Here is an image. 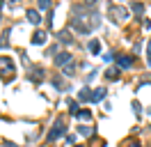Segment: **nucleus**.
I'll use <instances>...</instances> for the list:
<instances>
[{
  "label": "nucleus",
  "mask_w": 151,
  "mask_h": 147,
  "mask_svg": "<svg viewBox=\"0 0 151 147\" xmlns=\"http://www.w3.org/2000/svg\"><path fill=\"white\" fill-rule=\"evenodd\" d=\"M2 71H7V74H9V78L14 81L16 69H14V62H12L9 57H0V76H2Z\"/></svg>",
  "instance_id": "nucleus-2"
},
{
  "label": "nucleus",
  "mask_w": 151,
  "mask_h": 147,
  "mask_svg": "<svg viewBox=\"0 0 151 147\" xmlns=\"http://www.w3.org/2000/svg\"><path fill=\"white\" fill-rule=\"evenodd\" d=\"M147 55H151V41L147 44Z\"/></svg>",
  "instance_id": "nucleus-24"
},
{
  "label": "nucleus",
  "mask_w": 151,
  "mask_h": 147,
  "mask_svg": "<svg viewBox=\"0 0 151 147\" xmlns=\"http://www.w3.org/2000/svg\"><path fill=\"white\" fill-rule=\"evenodd\" d=\"M76 117H80V119H92V113H89V110H85V108H80V113H78Z\"/></svg>",
  "instance_id": "nucleus-15"
},
{
  "label": "nucleus",
  "mask_w": 151,
  "mask_h": 147,
  "mask_svg": "<svg viewBox=\"0 0 151 147\" xmlns=\"http://www.w3.org/2000/svg\"><path fill=\"white\" fill-rule=\"evenodd\" d=\"M44 74H46V71H44L41 67H32V71H30V81H35V83L44 81Z\"/></svg>",
  "instance_id": "nucleus-8"
},
{
  "label": "nucleus",
  "mask_w": 151,
  "mask_h": 147,
  "mask_svg": "<svg viewBox=\"0 0 151 147\" xmlns=\"http://www.w3.org/2000/svg\"><path fill=\"white\" fill-rule=\"evenodd\" d=\"M69 113H71V115H78V113H80V106H78L76 101H69Z\"/></svg>",
  "instance_id": "nucleus-14"
},
{
  "label": "nucleus",
  "mask_w": 151,
  "mask_h": 147,
  "mask_svg": "<svg viewBox=\"0 0 151 147\" xmlns=\"http://www.w3.org/2000/svg\"><path fill=\"white\" fill-rule=\"evenodd\" d=\"M105 94H108V92H105V87H99V90H94V94H92V101H103L105 99Z\"/></svg>",
  "instance_id": "nucleus-12"
},
{
  "label": "nucleus",
  "mask_w": 151,
  "mask_h": 147,
  "mask_svg": "<svg viewBox=\"0 0 151 147\" xmlns=\"http://www.w3.org/2000/svg\"><path fill=\"white\" fill-rule=\"evenodd\" d=\"M92 94H94V92L89 90V87H83V90L78 92V99L80 101H92Z\"/></svg>",
  "instance_id": "nucleus-11"
},
{
  "label": "nucleus",
  "mask_w": 151,
  "mask_h": 147,
  "mask_svg": "<svg viewBox=\"0 0 151 147\" xmlns=\"http://www.w3.org/2000/svg\"><path fill=\"white\" fill-rule=\"evenodd\" d=\"M76 147H87V145H76Z\"/></svg>",
  "instance_id": "nucleus-27"
},
{
  "label": "nucleus",
  "mask_w": 151,
  "mask_h": 147,
  "mask_svg": "<svg viewBox=\"0 0 151 147\" xmlns=\"http://www.w3.org/2000/svg\"><path fill=\"white\" fill-rule=\"evenodd\" d=\"M64 131H66V127H64V119H57L55 124H53V129L48 131L46 140H48V143H53V140H57V138H62V136H64Z\"/></svg>",
  "instance_id": "nucleus-1"
},
{
  "label": "nucleus",
  "mask_w": 151,
  "mask_h": 147,
  "mask_svg": "<svg viewBox=\"0 0 151 147\" xmlns=\"http://www.w3.org/2000/svg\"><path fill=\"white\" fill-rule=\"evenodd\" d=\"M131 7H133V12H135V14H142V12H144V5H142V2H133Z\"/></svg>",
  "instance_id": "nucleus-17"
},
{
  "label": "nucleus",
  "mask_w": 151,
  "mask_h": 147,
  "mask_svg": "<svg viewBox=\"0 0 151 147\" xmlns=\"http://www.w3.org/2000/svg\"><path fill=\"white\" fill-rule=\"evenodd\" d=\"M149 129H151V127H149Z\"/></svg>",
  "instance_id": "nucleus-28"
},
{
  "label": "nucleus",
  "mask_w": 151,
  "mask_h": 147,
  "mask_svg": "<svg viewBox=\"0 0 151 147\" xmlns=\"http://www.w3.org/2000/svg\"><path fill=\"white\" fill-rule=\"evenodd\" d=\"M73 71H76V64H73V62H69V64L64 67V76H73Z\"/></svg>",
  "instance_id": "nucleus-16"
},
{
  "label": "nucleus",
  "mask_w": 151,
  "mask_h": 147,
  "mask_svg": "<svg viewBox=\"0 0 151 147\" xmlns=\"http://www.w3.org/2000/svg\"><path fill=\"white\" fill-rule=\"evenodd\" d=\"M87 48H89V53H92V55H99V53H101V41H99V39H92Z\"/></svg>",
  "instance_id": "nucleus-10"
},
{
  "label": "nucleus",
  "mask_w": 151,
  "mask_h": 147,
  "mask_svg": "<svg viewBox=\"0 0 151 147\" xmlns=\"http://www.w3.org/2000/svg\"><path fill=\"white\" fill-rule=\"evenodd\" d=\"M126 147H142V145H140V143H137V140H131V143H128V145H126Z\"/></svg>",
  "instance_id": "nucleus-21"
},
{
  "label": "nucleus",
  "mask_w": 151,
  "mask_h": 147,
  "mask_svg": "<svg viewBox=\"0 0 151 147\" xmlns=\"http://www.w3.org/2000/svg\"><path fill=\"white\" fill-rule=\"evenodd\" d=\"M117 64H119V69H128L133 64V57L131 55H117Z\"/></svg>",
  "instance_id": "nucleus-7"
},
{
  "label": "nucleus",
  "mask_w": 151,
  "mask_h": 147,
  "mask_svg": "<svg viewBox=\"0 0 151 147\" xmlns=\"http://www.w3.org/2000/svg\"><path fill=\"white\" fill-rule=\"evenodd\" d=\"M78 133H80V136H92V129L89 127H78Z\"/></svg>",
  "instance_id": "nucleus-18"
},
{
  "label": "nucleus",
  "mask_w": 151,
  "mask_h": 147,
  "mask_svg": "<svg viewBox=\"0 0 151 147\" xmlns=\"http://www.w3.org/2000/svg\"><path fill=\"white\" fill-rule=\"evenodd\" d=\"M37 5H39V12L41 9H50V0H39Z\"/></svg>",
  "instance_id": "nucleus-19"
},
{
  "label": "nucleus",
  "mask_w": 151,
  "mask_h": 147,
  "mask_svg": "<svg viewBox=\"0 0 151 147\" xmlns=\"http://www.w3.org/2000/svg\"><path fill=\"white\" fill-rule=\"evenodd\" d=\"M105 78H108V81H117V78H119V67L108 69V71H105Z\"/></svg>",
  "instance_id": "nucleus-13"
},
{
  "label": "nucleus",
  "mask_w": 151,
  "mask_h": 147,
  "mask_svg": "<svg viewBox=\"0 0 151 147\" xmlns=\"http://www.w3.org/2000/svg\"><path fill=\"white\" fill-rule=\"evenodd\" d=\"M147 62H149V67H151V55H147Z\"/></svg>",
  "instance_id": "nucleus-25"
},
{
  "label": "nucleus",
  "mask_w": 151,
  "mask_h": 147,
  "mask_svg": "<svg viewBox=\"0 0 151 147\" xmlns=\"http://www.w3.org/2000/svg\"><path fill=\"white\" fill-rule=\"evenodd\" d=\"M99 0H85V5H96Z\"/></svg>",
  "instance_id": "nucleus-23"
},
{
  "label": "nucleus",
  "mask_w": 151,
  "mask_h": 147,
  "mask_svg": "<svg viewBox=\"0 0 151 147\" xmlns=\"http://www.w3.org/2000/svg\"><path fill=\"white\" fill-rule=\"evenodd\" d=\"M25 16H28V21L32 23V25H39V21H41L39 9H28V12H25Z\"/></svg>",
  "instance_id": "nucleus-6"
},
{
  "label": "nucleus",
  "mask_w": 151,
  "mask_h": 147,
  "mask_svg": "<svg viewBox=\"0 0 151 147\" xmlns=\"http://www.w3.org/2000/svg\"><path fill=\"white\" fill-rule=\"evenodd\" d=\"M147 113H149V115H151V106H149V110H147Z\"/></svg>",
  "instance_id": "nucleus-26"
},
{
  "label": "nucleus",
  "mask_w": 151,
  "mask_h": 147,
  "mask_svg": "<svg viewBox=\"0 0 151 147\" xmlns=\"http://www.w3.org/2000/svg\"><path fill=\"white\" fill-rule=\"evenodd\" d=\"M69 62H73V55H71V53H66V51H64V53L55 55V64H57V67H66Z\"/></svg>",
  "instance_id": "nucleus-4"
},
{
  "label": "nucleus",
  "mask_w": 151,
  "mask_h": 147,
  "mask_svg": "<svg viewBox=\"0 0 151 147\" xmlns=\"http://www.w3.org/2000/svg\"><path fill=\"white\" fill-rule=\"evenodd\" d=\"M57 39H60V41H62V44H73V37H71V32H69V30H62V32H60V35H57Z\"/></svg>",
  "instance_id": "nucleus-9"
},
{
  "label": "nucleus",
  "mask_w": 151,
  "mask_h": 147,
  "mask_svg": "<svg viewBox=\"0 0 151 147\" xmlns=\"http://www.w3.org/2000/svg\"><path fill=\"white\" fill-rule=\"evenodd\" d=\"M30 41H32L35 46H44V44H46V32H44V30H37V32L32 35Z\"/></svg>",
  "instance_id": "nucleus-5"
},
{
  "label": "nucleus",
  "mask_w": 151,
  "mask_h": 147,
  "mask_svg": "<svg viewBox=\"0 0 151 147\" xmlns=\"http://www.w3.org/2000/svg\"><path fill=\"white\" fill-rule=\"evenodd\" d=\"M133 110H135L137 115H140V113H142V108H140V103H137V101H133Z\"/></svg>",
  "instance_id": "nucleus-20"
},
{
  "label": "nucleus",
  "mask_w": 151,
  "mask_h": 147,
  "mask_svg": "<svg viewBox=\"0 0 151 147\" xmlns=\"http://www.w3.org/2000/svg\"><path fill=\"white\" fill-rule=\"evenodd\" d=\"M2 145H5V147H16L14 143H9V140H2Z\"/></svg>",
  "instance_id": "nucleus-22"
},
{
  "label": "nucleus",
  "mask_w": 151,
  "mask_h": 147,
  "mask_svg": "<svg viewBox=\"0 0 151 147\" xmlns=\"http://www.w3.org/2000/svg\"><path fill=\"white\" fill-rule=\"evenodd\" d=\"M108 12H110V16H114V21H124V18L128 16V12H126L124 7H117V5H110Z\"/></svg>",
  "instance_id": "nucleus-3"
}]
</instances>
